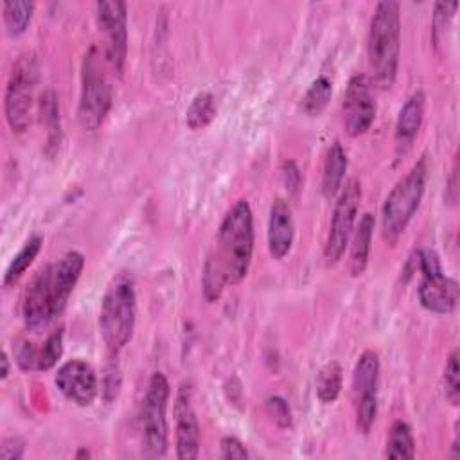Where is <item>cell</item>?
I'll return each mask as SVG.
<instances>
[{"label":"cell","mask_w":460,"mask_h":460,"mask_svg":"<svg viewBox=\"0 0 460 460\" xmlns=\"http://www.w3.org/2000/svg\"><path fill=\"white\" fill-rule=\"evenodd\" d=\"M295 241V223L293 212L286 199L277 198L270 207V221H268V250L270 255L277 261L284 259L293 246Z\"/></svg>","instance_id":"16"},{"label":"cell","mask_w":460,"mask_h":460,"mask_svg":"<svg viewBox=\"0 0 460 460\" xmlns=\"http://www.w3.org/2000/svg\"><path fill=\"white\" fill-rule=\"evenodd\" d=\"M83 268V253L72 250L34 273L22 300V316L29 331L47 329L65 311Z\"/></svg>","instance_id":"2"},{"label":"cell","mask_w":460,"mask_h":460,"mask_svg":"<svg viewBox=\"0 0 460 460\" xmlns=\"http://www.w3.org/2000/svg\"><path fill=\"white\" fill-rule=\"evenodd\" d=\"M169 381L162 372H153L138 413L142 446L149 456H164L167 451V402Z\"/></svg>","instance_id":"7"},{"label":"cell","mask_w":460,"mask_h":460,"mask_svg":"<svg viewBox=\"0 0 460 460\" xmlns=\"http://www.w3.org/2000/svg\"><path fill=\"white\" fill-rule=\"evenodd\" d=\"M343 385V370L338 361H329L322 367L316 377V395L323 404H331L338 399Z\"/></svg>","instance_id":"24"},{"label":"cell","mask_w":460,"mask_h":460,"mask_svg":"<svg viewBox=\"0 0 460 460\" xmlns=\"http://www.w3.org/2000/svg\"><path fill=\"white\" fill-rule=\"evenodd\" d=\"M359 201H361V185L358 180L350 178L341 187V192L332 210V219L329 225V234L323 248V257L327 266H334L343 257L345 248L349 246V241L354 232Z\"/></svg>","instance_id":"10"},{"label":"cell","mask_w":460,"mask_h":460,"mask_svg":"<svg viewBox=\"0 0 460 460\" xmlns=\"http://www.w3.org/2000/svg\"><path fill=\"white\" fill-rule=\"evenodd\" d=\"M36 84L38 61L32 54H22L13 63L4 97L5 120L14 133H23L31 126Z\"/></svg>","instance_id":"8"},{"label":"cell","mask_w":460,"mask_h":460,"mask_svg":"<svg viewBox=\"0 0 460 460\" xmlns=\"http://www.w3.org/2000/svg\"><path fill=\"white\" fill-rule=\"evenodd\" d=\"M38 354L36 347L31 341H22L16 349V363L22 370H38Z\"/></svg>","instance_id":"31"},{"label":"cell","mask_w":460,"mask_h":460,"mask_svg":"<svg viewBox=\"0 0 460 460\" xmlns=\"http://www.w3.org/2000/svg\"><path fill=\"white\" fill-rule=\"evenodd\" d=\"M442 385H444V395L451 404H458L460 401V367H458V349H455L446 361L444 367V376H442Z\"/></svg>","instance_id":"27"},{"label":"cell","mask_w":460,"mask_h":460,"mask_svg":"<svg viewBox=\"0 0 460 460\" xmlns=\"http://www.w3.org/2000/svg\"><path fill=\"white\" fill-rule=\"evenodd\" d=\"M110 363L106 365V376H104V399L106 401H111L117 397L119 394V388H120V374H119V367L117 363L113 361L115 356H110Z\"/></svg>","instance_id":"30"},{"label":"cell","mask_w":460,"mask_h":460,"mask_svg":"<svg viewBox=\"0 0 460 460\" xmlns=\"http://www.w3.org/2000/svg\"><path fill=\"white\" fill-rule=\"evenodd\" d=\"M266 411L270 415V419L275 422V426H279L280 429H289L293 426V413L289 404L279 397V395H271L266 399Z\"/></svg>","instance_id":"29"},{"label":"cell","mask_w":460,"mask_h":460,"mask_svg":"<svg viewBox=\"0 0 460 460\" xmlns=\"http://www.w3.org/2000/svg\"><path fill=\"white\" fill-rule=\"evenodd\" d=\"M217 106H216V97L210 92H199L189 104L185 111V124L189 129L198 131L207 128L214 117H216Z\"/></svg>","instance_id":"22"},{"label":"cell","mask_w":460,"mask_h":460,"mask_svg":"<svg viewBox=\"0 0 460 460\" xmlns=\"http://www.w3.org/2000/svg\"><path fill=\"white\" fill-rule=\"evenodd\" d=\"M54 383L58 390L77 406H90L99 392L95 370L83 359L63 363L54 376Z\"/></svg>","instance_id":"15"},{"label":"cell","mask_w":460,"mask_h":460,"mask_svg":"<svg viewBox=\"0 0 460 460\" xmlns=\"http://www.w3.org/2000/svg\"><path fill=\"white\" fill-rule=\"evenodd\" d=\"M88 456H90V453L86 449H79L75 455V458H88Z\"/></svg>","instance_id":"36"},{"label":"cell","mask_w":460,"mask_h":460,"mask_svg":"<svg viewBox=\"0 0 460 460\" xmlns=\"http://www.w3.org/2000/svg\"><path fill=\"white\" fill-rule=\"evenodd\" d=\"M428 180V162L420 158L401 178L381 207V234L388 244H395L420 207Z\"/></svg>","instance_id":"5"},{"label":"cell","mask_w":460,"mask_h":460,"mask_svg":"<svg viewBox=\"0 0 460 460\" xmlns=\"http://www.w3.org/2000/svg\"><path fill=\"white\" fill-rule=\"evenodd\" d=\"M376 219L370 212H365L359 217L358 226L352 232L350 237V255H349V271L352 277L363 275L368 264L370 257V244H372V234H374Z\"/></svg>","instance_id":"18"},{"label":"cell","mask_w":460,"mask_h":460,"mask_svg":"<svg viewBox=\"0 0 460 460\" xmlns=\"http://www.w3.org/2000/svg\"><path fill=\"white\" fill-rule=\"evenodd\" d=\"M367 50L374 83L383 90L392 88L401 56V7L397 2L383 0L376 4Z\"/></svg>","instance_id":"3"},{"label":"cell","mask_w":460,"mask_h":460,"mask_svg":"<svg viewBox=\"0 0 460 460\" xmlns=\"http://www.w3.org/2000/svg\"><path fill=\"white\" fill-rule=\"evenodd\" d=\"M40 113L49 131V144L56 146L59 142V104L52 88L45 90V93L41 95Z\"/></svg>","instance_id":"26"},{"label":"cell","mask_w":460,"mask_h":460,"mask_svg":"<svg viewBox=\"0 0 460 460\" xmlns=\"http://www.w3.org/2000/svg\"><path fill=\"white\" fill-rule=\"evenodd\" d=\"M343 126L350 137L367 133L376 119L374 84L365 74H354L343 95Z\"/></svg>","instance_id":"13"},{"label":"cell","mask_w":460,"mask_h":460,"mask_svg":"<svg viewBox=\"0 0 460 460\" xmlns=\"http://www.w3.org/2000/svg\"><path fill=\"white\" fill-rule=\"evenodd\" d=\"M386 458H397V460H411L415 456V440L411 428L404 420H395L388 431L386 438Z\"/></svg>","instance_id":"21"},{"label":"cell","mask_w":460,"mask_h":460,"mask_svg":"<svg viewBox=\"0 0 460 460\" xmlns=\"http://www.w3.org/2000/svg\"><path fill=\"white\" fill-rule=\"evenodd\" d=\"M331 95H332L331 81L325 75L316 77L309 84V88L305 90V93L302 97V110H304V113H307L311 117L320 115L325 110V106L329 104Z\"/></svg>","instance_id":"25"},{"label":"cell","mask_w":460,"mask_h":460,"mask_svg":"<svg viewBox=\"0 0 460 460\" xmlns=\"http://www.w3.org/2000/svg\"><path fill=\"white\" fill-rule=\"evenodd\" d=\"M63 354V329L54 331L47 336L38 354V370H50Z\"/></svg>","instance_id":"28"},{"label":"cell","mask_w":460,"mask_h":460,"mask_svg":"<svg viewBox=\"0 0 460 460\" xmlns=\"http://www.w3.org/2000/svg\"><path fill=\"white\" fill-rule=\"evenodd\" d=\"M456 7H458V2H438V4H435V14H433L435 32L442 31L447 25V22L455 14Z\"/></svg>","instance_id":"33"},{"label":"cell","mask_w":460,"mask_h":460,"mask_svg":"<svg viewBox=\"0 0 460 460\" xmlns=\"http://www.w3.org/2000/svg\"><path fill=\"white\" fill-rule=\"evenodd\" d=\"M347 153L343 146L334 140L325 155L323 160V174H322V192L325 198H332L343 183L345 172H347Z\"/></svg>","instance_id":"19"},{"label":"cell","mask_w":460,"mask_h":460,"mask_svg":"<svg viewBox=\"0 0 460 460\" xmlns=\"http://www.w3.org/2000/svg\"><path fill=\"white\" fill-rule=\"evenodd\" d=\"M219 447H221V458H226V460H230V458H235V460L250 458L248 449H246L244 444H243L239 438H235V437H223Z\"/></svg>","instance_id":"32"},{"label":"cell","mask_w":460,"mask_h":460,"mask_svg":"<svg viewBox=\"0 0 460 460\" xmlns=\"http://www.w3.org/2000/svg\"><path fill=\"white\" fill-rule=\"evenodd\" d=\"M424 108H426V97L422 90L413 92L401 106L395 120V131H394L397 156L406 155L411 144L415 142L424 120Z\"/></svg>","instance_id":"17"},{"label":"cell","mask_w":460,"mask_h":460,"mask_svg":"<svg viewBox=\"0 0 460 460\" xmlns=\"http://www.w3.org/2000/svg\"><path fill=\"white\" fill-rule=\"evenodd\" d=\"M95 16L106 40V61L122 75L128 58V7L120 0H101L95 4Z\"/></svg>","instance_id":"12"},{"label":"cell","mask_w":460,"mask_h":460,"mask_svg":"<svg viewBox=\"0 0 460 460\" xmlns=\"http://www.w3.org/2000/svg\"><path fill=\"white\" fill-rule=\"evenodd\" d=\"M135 320V280L131 273L120 271L108 284L99 311V332L110 356H117L131 341Z\"/></svg>","instance_id":"4"},{"label":"cell","mask_w":460,"mask_h":460,"mask_svg":"<svg viewBox=\"0 0 460 460\" xmlns=\"http://www.w3.org/2000/svg\"><path fill=\"white\" fill-rule=\"evenodd\" d=\"M113 102L111 84L102 72L99 49H88L81 68V93L77 104V120L84 131H95L106 120Z\"/></svg>","instance_id":"6"},{"label":"cell","mask_w":460,"mask_h":460,"mask_svg":"<svg viewBox=\"0 0 460 460\" xmlns=\"http://www.w3.org/2000/svg\"><path fill=\"white\" fill-rule=\"evenodd\" d=\"M25 453V444L18 437L5 438L0 447V458L2 460H20Z\"/></svg>","instance_id":"34"},{"label":"cell","mask_w":460,"mask_h":460,"mask_svg":"<svg viewBox=\"0 0 460 460\" xmlns=\"http://www.w3.org/2000/svg\"><path fill=\"white\" fill-rule=\"evenodd\" d=\"M0 363H2L0 377H2V379H5V377H7V374H9V358H7V352H2V359H0Z\"/></svg>","instance_id":"35"},{"label":"cell","mask_w":460,"mask_h":460,"mask_svg":"<svg viewBox=\"0 0 460 460\" xmlns=\"http://www.w3.org/2000/svg\"><path fill=\"white\" fill-rule=\"evenodd\" d=\"M41 244H43V237L41 235H32V237H29L23 243V246L11 259V262H9V266H7L5 273H4V280H2L4 288L14 286L20 280V277L27 271V268L32 264V261L40 253Z\"/></svg>","instance_id":"20"},{"label":"cell","mask_w":460,"mask_h":460,"mask_svg":"<svg viewBox=\"0 0 460 460\" xmlns=\"http://www.w3.org/2000/svg\"><path fill=\"white\" fill-rule=\"evenodd\" d=\"M422 279L417 288L419 302L424 309L437 314H449L458 305V282L442 273L438 257L431 250L419 253Z\"/></svg>","instance_id":"9"},{"label":"cell","mask_w":460,"mask_h":460,"mask_svg":"<svg viewBox=\"0 0 460 460\" xmlns=\"http://www.w3.org/2000/svg\"><path fill=\"white\" fill-rule=\"evenodd\" d=\"M377 385H379V356L367 349L359 354L352 372V394L356 406V426L361 433H368L377 415Z\"/></svg>","instance_id":"11"},{"label":"cell","mask_w":460,"mask_h":460,"mask_svg":"<svg viewBox=\"0 0 460 460\" xmlns=\"http://www.w3.org/2000/svg\"><path fill=\"white\" fill-rule=\"evenodd\" d=\"M34 2L27 0H9L4 2L2 13H4V23L9 36H20L29 27L32 14H34Z\"/></svg>","instance_id":"23"},{"label":"cell","mask_w":460,"mask_h":460,"mask_svg":"<svg viewBox=\"0 0 460 460\" xmlns=\"http://www.w3.org/2000/svg\"><path fill=\"white\" fill-rule=\"evenodd\" d=\"M253 214L246 199H239L223 217L217 243L207 257L201 280L207 288L223 291L226 284H239L250 270L253 255Z\"/></svg>","instance_id":"1"},{"label":"cell","mask_w":460,"mask_h":460,"mask_svg":"<svg viewBox=\"0 0 460 460\" xmlns=\"http://www.w3.org/2000/svg\"><path fill=\"white\" fill-rule=\"evenodd\" d=\"M174 437L176 456L180 460H192L199 455V424L192 406V390L189 383H181L174 402Z\"/></svg>","instance_id":"14"}]
</instances>
